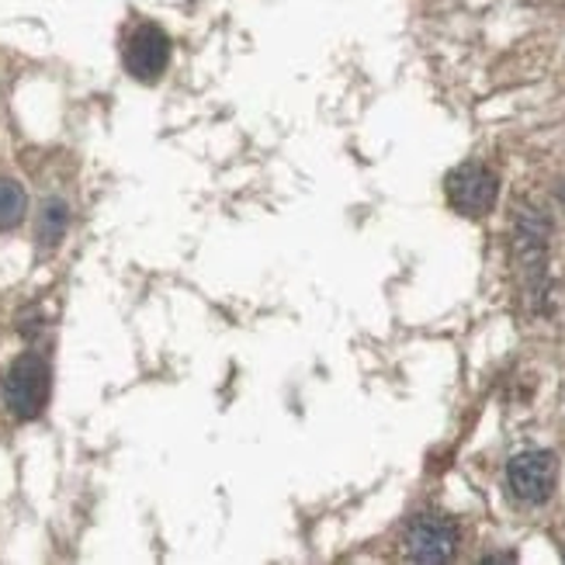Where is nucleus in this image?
Returning <instances> with one entry per match:
<instances>
[{"instance_id":"obj_1","label":"nucleus","mask_w":565,"mask_h":565,"mask_svg":"<svg viewBox=\"0 0 565 565\" xmlns=\"http://www.w3.org/2000/svg\"><path fill=\"white\" fill-rule=\"evenodd\" d=\"M49 364L42 354H21L4 375V406L18 420H35L49 403Z\"/></svg>"},{"instance_id":"obj_2","label":"nucleus","mask_w":565,"mask_h":565,"mask_svg":"<svg viewBox=\"0 0 565 565\" xmlns=\"http://www.w3.org/2000/svg\"><path fill=\"white\" fill-rule=\"evenodd\" d=\"M448 191V202L459 215H468V219H483V215L496 205V194H499V178L486 167V163H462L448 173L444 181Z\"/></svg>"},{"instance_id":"obj_3","label":"nucleus","mask_w":565,"mask_h":565,"mask_svg":"<svg viewBox=\"0 0 565 565\" xmlns=\"http://www.w3.org/2000/svg\"><path fill=\"white\" fill-rule=\"evenodd\" d=\"M122 63L128 77L143 83H157L170 67V38L154 21H139V25L122 42Z\"/></svg>"},{"instance_id":"obj_4","label":"nucleus","mask_w":565,"mask_h":565,"mask_svg":"<svg viewBox=\"0 0 565 565\" xmlns=\"http://www.w3.org/2000/svg\"><path fill=\"white\" fill-rule=\"evenodd\" d=\"M549 219L538 208H517V260L524 268L528 278V295L541 298V289H545V253H549Z\"/></svg>"},{"instance_id":"obj_5","label":"nucleus","mask_w":565,"mask_h":565,"mask_svg":"<svg viewBox=\"0 0 565 565\" xmlns=\"http://www.w3.org/2000/svg\"><path fill=\"white\" fill-rule=\"evenodd\" d=\"M510 493L520 504H545L558 483V459L552 451H524L507 465Z\"/></svg>"},{"instance_id":"obj_6","label":"nucleus","mask_w":565,"mask_h":565,"mask_svg":"<svg viewBox=\"0 0 565 565\" xmlns=\"http://www.w3.org/2000/svg\"><path fill=\"white\" fill-rule=\"evenodd\" d=\"M459 549V528L448 517L420 513L406 528V555L413 562H448Z\"/></svg>"},{"instance_id":"obj_7","label":"nucleus","mask_w":565,"mask_h":565,"mask_svg":"<svg viewBox=\"0 0 565 565\" xmlns=\"http://www.w3.org/2000/svg\"><path fill=\"white\" fill-rule=\"evenodd\" d=\"M67 233V205L59 199L42 205V219H38V244L42 247H56Z\"/></svg>"},{"instance_id":"obj_8","label":"nucleus","mask_w":565,"mask_h":565,"mask_svg":"<svg viewBox=\"0 0 565 565\" xmlns=\"http://www.w3.org/2000/svg\"><path fill=\"white\" fill-rule=\"evenodd\" d=\"M25 191H21L14 181H0V229H11L21 223L25 215Z\"/></svg>"}]
</instances>
